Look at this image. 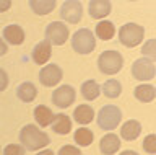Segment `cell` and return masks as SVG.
<instances>
[{"label":"cell","instance_id":"cell-1","mask_svg":"<svg viewBox=\"0 0 156 155\" xmlns=\"http://www.w3.org/2000/svg\"><path fill=\"white\" fill-rule=\"evenodd\" d=\"M20 142L23 144V147L26 150L34 152V150L47 147L49 142H51V139H49V135L44 132V131L39 129L37 126L26 124L21 127V131H20Z\"/></svg>","mask_w":156,"mask_h":155},{"label":"cell","instance_id":"cell-2","mask_svg":"<svg viewBox=\"0 0 156 155\" xmlns=\"http://www.w3.org/2000/svg\"><path fill=\"white\" fill-rule=\"evenodd\" d=\"M124 67V57L117 51H104L98 57V69L104 75H115Z\"/></svg>","mask_w":156,"mask_h":155},{"label":"cell","instance_id":"cell-3","mask_svg":"<svg viewBox=\"0 0 156 155\" xmlns=\"http://www.w3.org/2000/svg\"><path fill=\"white\" fill-rule=\"evenodd\" d=\"M72 47L78 54H90L96 47V38L88 28H80L72 38Z\"/></svg>","mask_w":156,"mask_h":155},{"label":"cell","instance_id":"cell-4","mask_svg":"<svg viewBox=\"0 0 156 155\" xmlns=\"http://www.w3.org/2000/svg\"><path fill=\"white\" fill-rule=\"evenodd\" d=\"M145 30L136 23H125L119 30V41L127 47H135L143 41Z\"/></svg>","mask_w":156,"mask_h":155},{"label":"cell","instance_id":"cell-5","mask_svg":"<svg viewBox=\"0 0 156 155\" xmlns=\"http://www.w3.org/2000/svg\"><path fill=\"white\" fill-rule=\"evenodd\" d=\"M120 121H122V111L114 105L102 106L98 113V126L104 131L115 129Z\"/></svg>","mask_w":156,"mask_h":155},{"label":"cell","instance_id":"cell-6","mask_svg":"<svg viewBox=\"0 0 156 155\" xmlns=\"http://www.w3.org/2000/svg\"><path fill=\"white\" fill-rule=\"evenodd\" d=\"M132 75H133V79L140 80V82L151 80L156 77V67L150 59L140 57V59H136L132 64Z\"/></svg>","mask_w":156,"mask_h":155},{"label":"cell","instance_id":"cell-7","mask_svg":"<svg viewBox=\"0 0 156 155\" xmlns=\"http://www.w3.org/2000/svg\"><path fill=\"white\" fill-rule=\"evenodd\" d=\"M46 39L54 46H62L68 39V28L62 21H52L46 28Z\"/></svg>","mask_w":156,"mask_h":155},{"label":"cell","instance_id":"cell-8","mask_svg":"<svg viewBox=\"0 0 156 155\" xmlns=\"http://www.w3.org/2000/svg\"><path fill=\"white\" fill-rule=\"evenodd\" d=\"M75 88L72 85H62L58 87L57 90H54L52 93V103L57 106V108H68L72 103H75Z\"/></svg>","mask_w":156,"mask_h":155},{"label":"cell","instance_id":"cell-9","mask_svg":"<svg viewBox=\"0 0 156 155\" xmlns=\"http://www.w3.org/2000/svg\"><path fill=\"white\" fill-rule=\"evenodd\" d=\"M83 17V5L76 0H67L62 3L60 8V18L68 23H78Z\"/></svg>","mask_w":156,"mask_h":155},{"label":"cell","instance_id":"cell-10","mask_svg":"<svg viewBox=\"0 0 156 155\" xmlns=\"http://www.w3.org/2000/svg\"><path fill=\"white\" fill-rule=\"evenodd\" d=\"M62 69L57 64H47L39 72V82L44 87H55L62 80Z\"/></svg>","mask_w":156,"mask_h":155},{"label":"cell","instance_id":"cell-11","mask_svg":"<svg viewBox=\"0 0 156 155\" xmlns=\"http://www.w3.org/2000/svg\"><path fill=\"white\" fill-rule=\"evenodd\" d=\"M51 54H52V46H51V41L44 39V41H39L34 49L31 52V57L33 61L36 62L37 65H42L51 59Z\"/></svg>","mask_w":156,"mask_h":155},{"label":"cell","instance_id":"cell-12","mask_svg":"<svg viewBox=\"0 0 156 155\" xmlns=\"http://www.w3.org/2000/svg\"><path fill=\"white\" fill-rule=\"evenodd\" d=\"M88 8H90V17L94 18V20H101V18L107 17L112 10V3L109 2V0H91L90 5H88Z\"/></svg>","mask_w":156,"mask_h":155},{"label":"cell","instance_id":"cell-13","mask_svg":"<svg viewBox=\"0 0 156 155\" xmlns=\"http://www.w3.org/2000/svg\"><path fill=\"white\" fill-rule=\"evenodd\" d=\"M2 36H3L5 42H10V44H13V46H20L24 41V31L20 25L5 26L3 31H2Z\"/></svg>","mask_w":156,"mask_h":155},{"label":"cell","instance_id":"cell-14","mask_svg":"<svg viewBox=\"0 0 156 155\" xmlns=\"http://www.w3.org/2000/svg\"><path fill=\"white\" fill-rule=\"evenodd\" d=\"M120 149V139L115 134H106L99 142V150L102 155H114Z\"/></svg>","mask_w":156,"mask_h":155},{"label":"cell","instance_id":"cell-15","mask_svg":"<svg viewBox=\"0 0 156 155\" xmlns=\"http://www.w3.org/2000/svg\"><path fill=\"white\" fill-rule=\"evenodd\" d=\"M140 134H141V124L135 119H129L127 123H124V126H122V129H120L122 139L129 140V142L130 140H135Z\"/></svg>","mask_w":156,"mask_h":155},{"label":"cell","instance_id":"cell-16","mask_svg":"<svg viewBox=\"0 0 156 155\" xmlns=\"http://www.w3.org/2000/svg\"><path fill=\"white\" fill-rule=\"evenodd\" d=\"M54 118H55V114H54L52 111L47 108V106L39 105V106L34 108V119H36V123L41 126V127L51 126L54 123Z\"/></svg>","mask_w":156,"mask_h":155},{"label":"cell","instance_id":"cell-17","mask_svg":"<svg viewBox=\"0 0 156 155\" xmlns=\"http://www.w3.org/2000/svg\"><path fill=\"white\" fill-rule=\"evenodd\" d=\"M73 118L78 124H90L94 119V109L90 105H80L73 111Z\"/></svg>","mask_w":156,"mask_h":155},{"label":"cell","instance_id":"cell-18","mask_svg":"<svg viewBox=\"0 0 156 155\" xmlns=\"http://www.w3.org/2000/svg\"><path fill=\"white\" fill-rule=\"evenodd\" d=\"M16 95H18V98L21 101H24V103H31V101L37 96L36 85L31 83V82H23V83L18 87Z\"/></svg>","mask_w":156,"mask_h":155},{"label":"cell","instance_id":"cell-19","mask_svg":"<svg viewBox=\"0 0 156 155\" xmlns=\"http://www.w3.org/2000/svg\"><path fill=\"white\" fill-rule=\"evenodd\" d=\"M52 126V131L55 134H60V135H65L70 132L72 129V121L67 114H55L54 118V123L51 124Z\"/></svg>","mask_w":156,"mask_h":155},{"label":"cell","instance_id":"cell-20","mask_svg":"<svg viewBox=\"0 0 156 155\" xmlns=\"http://www.w3.org/2000/svg\"><path fill=\"white\" fill-rule=\"evenodd\" d=\"M101 91H102V88L99 87V83H98L96 80H86V82H83V85H81V95H83V98L88 100V101L96 100Z\"/></svg>","mask_w":156,"mask_h":155},{"label":"cell","instance_id":"cell-21","mask_svg":"<svg viewBox=\"0 0 156 155\" xmlns=\"http://www.w3.org/2000/svg\"><path fill=\"white\" fill-rule=\"evenodd\" d=\"M133 95L138 101H141V103H150V101H153L154 96H156V88L153 85H138V87H135Z\"/></svg>","mask_w":156,"mask_h":155},{"label":"cell","instance_id":"cell-22","mask_svg":"<svg viewBox=\"0 0 156 155\" xmlns=\"http://www.w3.org/2000/svg\"><path fill=\"white\" fill-rule=\"evenodd\" d=\"M29 7L36 15H47L55 8V0H31Z\"/></svg>","mask_w":156,"mask_h":155},{"label":"cell","instance_id":"cell-23","mask_svg":"<svg viewBox=\"0 0 156 155\" xmlns=\"http://www.w3.org/2000/svg\"><path fill=\"white\" fill-rule=\"evenodd\" d=\"M96 35L98 38H101L102 41H109L111 38H114L115 35V26H114V23L112 21H99L96 25Z\"/></svg>","mask_w":156,"mask_h":155},{"label":"cell","instance_id":"cell-24","mask_svg":"<svg viewBox=\"0 0 156 155\" xmlns=\"http://www.w3.org/2000/svg\"><path fill=\"white\" fill-rule=\"evenodd\" d=\"M102 93H104V96H107V98H117V96H120L122 93V85L119 80H107L104 85H102Z\"/></svg>","mask_w":156,"mask_h":155},{"label":"cell","instance_id":"cell-25","mask_svg":"<svg viewBox=\"0 0 156 155\" xmlns=\"http://www.w3.org/2000/svg\"><path fill=\"white\" fill-rule=\"evenodd\" d=\"M73 137H75V142L80 145V147H88V145H91L94 135H93V132L90 129L80 127V129L75 131V135H73Z\"/></svg>","mask_w":156,"mask_h":155},{"label":"cell","instance_id":"cell-26","mask_svg":"<svg viewBox=\"0 0 156 155\" xmlns=\"http://www.w3.org/2000/svg\"><path fill=\"white\" fill-rule=\"evenodd\" d=\"M141 54L151 62L156 61V39H148L141 47Z\"/></svg>","mask_w":156,"mask_h":155},{"label":"cell","instance_id":"cell-27","mask_svg":"<svg viewBox=\"0 0 156 155\" xmlns=\"http://www.w3.org/2000/svg\"><path fill=\"white\" fill-rule=\"evenodd\" d=\"M143 150L146 153H156V134H148L143 139Z\"/></svg>","mask_w":156,"mask_h":155},{"label":"cell","instance_id":"cell-28","mask_svg":"<svg viewBox=\"0 0 156 155\" xmlns=\"http://www.w3.org/2000/svg\"><path fill=\"white\" fill-rule=\"evenodd\" d=\"M3 155H24V147L18 144H10L3 149Z\"/></svg>","mask_w":156,"mask_h":155},{"label":"cell","instance_id":"cell-29","mask_svg":"<svg viewBox=\"0 0 156 155\" xmlns=\"http://www.w3.org/2000/svg\"><path fill=\"white\" fill-rule=\"evenodd\" d=\"M57 155H81V152L75 145H63V147H60Z\"/></svg>","mask_w":156,"mask_h":155},{"label":"cell","instance_id":"cell-30","mask_svg":"<svg viewBox=\"0 0 156 155\" xmlns=\"http://www.w3.org/2000/svg\"><path fill=\"white\" fill-rule=\"evenodd\" d=\"M37 155H55L52 152V150H49V149H46V150H41V152H39Z\"/></svg>","mask_w":156,"mask_h":155},{"label":"cell","instance_id":"cell-31","mask_svg":"<svg viewBox=\"0 0 156 155\" xmlns=\"http://www.w3.org/2000/svg\"><path fill=\"white\" fill-rule=\"evenodd\" d=\"M120 155H138L135 152V150H124V152H122Z\"/></svg>","mask_w":156,"mask_h":155},{"label":"cell","instance_id":"cell-32","mask_svg":"<svg viewBox=\"0 0 156 155\" xmlns=\"http://www.w3.org/2000/svg\"><path fill=\"white\" fill-rule=\"evenodd\" d=\"M2 77H3V88L7 87V72L2 70Z\"/></svg>","mask_w":156,"mask_h":155},{"label":"cell","instance_id":"cell-33","mask_svg":"<svg viewBox=\"0 0 156 155\" xmlns=\"http://www.w3.org/2000/svg\"><path fill=\"white\" fill-rule=\"evenodd\" d=\"M7 52V44H5V41H3V44H2V54H5Z\"/></svg>","mask_w":156,"mask_h":155}]
</instances>
